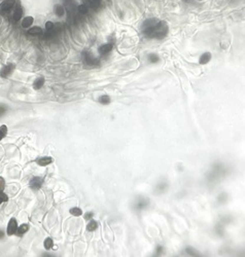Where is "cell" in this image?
<instances>
[{
	"instance_id": "obj_20",
	"label": "cell",
	"mask_w": 245,
	"mask_h": 257,
	"mask_svg": "<svg viewBox=\"0 0 245 257\" xmlns=\"http://www.w3.org/2000/svg\"><path fill=\"white\" fill-rule=\"evenodd\" d=\"M99 102L101 104H104V105H106V104H109L110 103V98H109V96H107V95L101 96V97L99 98Z\"/></svg>"
},
{
	"instance_id": "obj_6",
	"label": "cell",
	"mask_w": 245,
	"mask_h": 257,
	"mask_svg": "<svg viewBox=\"0 0 245 257\" xmlns=\"http://www.w3.org/2000/svg\"><path fill=\"white\" fill-rule=\"evenodd\" d=\"M14 70V64H8L6 66H4L1 70V76L3 77H7L8 75H10L12 73V71Z\"/></svg>"
},
{
	"instance_id": "obj_33",
	"label": "cell",
	"mask_w": 245,
	"mask_h": 257,
	"mask_svg": "<svg viewBox=\"0 0 245 257\" xmlns=\"http://www.w3.org/2000/svg\"><path fill=\"white\" fill-rule=\"evenodd\" d=\"M4 111H5V108H3V107H1V106H0V115H1Z\"/></svg>"
},
{
	"instance_id": "obj_26",
	"label": "cell",
	"mask_w": 245,
	"mask_h": 257,
	"mask_svg": "<svg viewBox=\"0 0 245 257\" xmlns=\"http://www.w3.org/2000/svg\"><path fill=\"white\" fill-rule=\"evenodd\" d=\"M186 252H188V253L190 254V255H192V256H199V253H198V252H197L195 249H193L192 247L188 248V249H186Z\"/></svg>"
},
{
	"instance_id": "obj_8",
	"label": "cell",
	"mask_w": 245,
	"mask_h": 257,
	"mask_svg": "<svg viewBox=\"0 0 245 257\" xmlns=\"http://www.w3.org/2000/svg\"><path fill=\"white\" fill-rule=\"evenodd\" d=\"M53 162V158L50 157V156H43V157H40L36 160V163L39 165L40 167H45V166H49L51 163Z\"/></svg>"
},
{
	"instance_id": "obj_27",
	"label": "cell",
	"mask_w": 245,
	"mask_h": 257,
	"mask_svg": "<svg viewBox=\"0 0 245 257\" xmlns=\"http://www.w3.org/2000/svg\"><path fill=\"white\" fill-rule=\"evenodd\" d=\"M54 27H55V25H54L53 22H47V24H45V29L47 31H52L54 29Z\"/></svg>"
},
{
	"instance_id": "obj_1",
	"label": "cell",
	"mask_w": 245,
	"mask_h": 257,
	"mask_svg": "<svg viewBox=\"0 0 245 257\" xmlns=\"http://www.w3.org/2000/svg\"><path fill=\"white\" fill-rule=\"evenodd\" d=\"M158 20L156 19H148L142 25V33L148 38H154V32Z\"/></svg>"
},
{
	"instance_id": "obj_21",
	"label": "cell",
	"mask_w": 245,
	"mask_h": 257,
	"mask_svg": "<svg viewBox=\"0 0 245 257\" xmlns=\"http://www.w3.org/2000/svg\"><path fill=\"white\" fill-rule=\"evenodd\" d=\"M167 188V183L165 182V181H162V182H160L158 185H157V189H158V191H160V193H163V191H165Z\"/></svg>"
},
{
	"instance_id": "obj_34",
	"label": "cell",
	"mask_w": 245,
	"mask_h": 257,
	"mask_svg": "<svg viewBox=\"0 0 245 257\" xmlns=\"http://www.w3.org/2000/svg\"><path fill=\"white\" fill-rule=\"evenodd\" d=\"M2 237H3V233H2V231H0V239H1Z\"/></svg>"
},
{
	"instance_id": "obj_10",
	"label": "cell",
	"mask_w": 245,
	"mask_h": 257,
	"mask_svg": "<svg viewBox=\"0 0 245 257\" xmlns=\"http://www.w3.org/2000/svg\"><path fill=\"white\" fill-rule=\"evenodd\" d=\"M83 55H85V58H83V59H85V61L87 62L89 65H92V66H93V65H97L98 63H99L98 60H96L95 58H94L92 55H90V54L85 53Z\"/></svg>"
},
{
	"instance_id": "obj_24",
	"label": "cell",
	"mask_w": 245,
	"mask_h": 257,
	"mask_svg": "<svg viewBox=\"0 0 245 257\" xmlns=\"http://www.w3.org/2000/svg\"><path fill=\"white\" fill-rule=\"evenodd\" d=\"M89 6L88 5H85V4H81V5H79L78 6V11L80 12V14H87L88 11H89Z\"/></svg>"
},
{
	"instance_id": "obj_3",
	"label": "cell",
	"mask_w": 245,
	"mask_h": 257,
	"mask_svg": "<svg viewBox=\"0 0 245 257\" xmlns=\"http://www.w3.org/2000/svg\"><path fill=\"white\" fill-rule=\"evenodd\" d=\"M16 4V0H4L1 4H0V14H6L10 11L14 5Z\"/></svg>"
},
{
	"instance_id": "obj_16",
	"label": "cell",
	"mask_w": 245,
	"mask_h": 257,
	"mask_svg": "<svg viewBox=\"0 0 245 257\" xmlns=\"http://www.w3.org/2000/svg\"><path fill=\"white\" fill-rule=\"evenodd\" d=\"M29 229V226L27 224H22L20 227H18V229H17V233H18V236H22L24 235L25 233H27V231Z\"/></svg>"
},
{
	"instance_id": "obj_28",
	"label": "cell",
	"mask_w": 245,
	"mask_h": 257,
	"mask_svg": "<svg viewBox=\"0 0 245 257\" xmlns=\"http://www.w3.org/2000/svg\"><path fill=\"white\" fill-rule=\"evenodd\" d=\"M4 187H5V181L2 177H0V191H3Z\"/></svg>"
},
{
	"instance_id": "obj_14",
	"label": "cell",
	"mask_w": 245,
	"mask_h": 257,
	"mask_svg": "<svg viewBox=\"0 0 245 257\" xmlns=\"http://www.w3.org/2000/svg\"><path fill=\"white\" fill-rule=\"evenodd\" d=\"M33 22H34V19L32 16H25V19L22 22V27L23 28H29L33 24Z\"/></svg>"
},
{
	"instance_id": "obj_19",
	"label": "cell",
	"mask_w": 245,
	"mask_h": 257,
	"mask_svg": "<svg viewBox=\"0 0 245 257\" xmlns=\"http://www.w3.org/2000/svg\"><path fill=\"white\" fill-rule=\"evenodd\" d=\"M43 246H45V248L47 250L52 249V248L54 247V242H53V240H52L51 238H47V239H45V243H43Z\"/></svg>"
},
{
	"instance_id": "obj_2",
	"label": "cell",
	"mask_w": 245,
	"mask_h": 257,
	"mask_svg": "<svg viewBox=\"0 0 245 257\" xmlns=\"http://www.w3.org/2000/svg\"><path fill=\"white\" fill-rule=\"evenodd\" d=\"M167 33H168V25H167V23L163 22V21H158L156 28H154V38L162 39L166 36Z\"/></svg>"
},
{
	"instance_id": "obj_17",
	"label": "cell",
	"mask_w": 245,
	"mask_h": 257,
	"mask_svg": "<svg viewBox=\"0 0 245 257\" xmlns=\"http://www.w3.org/2000/svg\"><path fill=\"white\" fill-rule=\"evenodd\" d=\"M98 227V223L95 220H90L89 224L87 225V229L89 231H96V228Z\"/></svg>"
},
{
	"instance_id": "obj_12",
	"label": "cell",
	"mask_w": 245,
	"mask_h": 257,
	"mask_svg": "<svg viewBox=\"0 0 245 257\" xmlns=\"http://www.w3.org/2000/svg\"><path fill=\"white\" fill-rule=\"evenodd\" d=\"M111 49H112V44L106 43V44H103L99 47V54L100 55H106V54L109 53Z\"/></svg>"
},
{
	"instance_id": "obj_22",
	"label": "cell",
	"mask_w": 245,
	"mask_h": 257,
	"mask_svg": "<svg viewBox=\"0 0 245 257\" xmlns=\"http://www.w3.org/2000/svg\"><path fill=\"white\" fill-rule=\"evenodd\" d=\"M70 214L73 215V216H80L81 214H83V211L80 210L79 208H72L70 209Z\"/></svg>"
},
{
	"instance_id": "obj_7",
	"label": "cell",
	"mask_w": 245,
	"mask_h": 257,
	"mask_svg": "<svg viewBox=\"0 0 245 257\" xmlns=\"http://www.w3.org/2000/svg\"><path fill=\"white\" fill-rule=\"evenodd\" d=\"M147 206H148L147 200H145V198H140L139 200H138V202L135 204L134 208H135L136 210H142V209L146 208Z\"/></svg>"
},
{
	"instance_id": "obj_4",
	"label": "cell",
	"mask_w": 245,
	"mask_h": 257,
	"mask_svg": "<svg viewBox=\"0 0 245 257\" xmlns=\"http://www.w3.org/2000/svg\"><path fill=\"white\" fill-rule=\"evenodd\" d=\"M17 229H18V222L14 218H11L8 222L7 225V235L8 236H12L17 233Z\"/></svg>"
},
{
	"instance_id": "obj_13",
	"label": "cell",
	"mask_w": 245,
	"mask_h": 257,
	"mask_svg": "<svg viewBox=\"0 0 245 257\" xmlns=\"http://www.w3.org/2000/svg\"><path fill=\"white\" fill-rule=\"evenodd\" d=\"M45 84V78L43 77H38L36 80L33 82V89H40Z\"/></svg>"
},
{
	"instance_id": "obj_5",
	"label": "cell",
	"mask_w": 245,
	"mask_h": 257,
	"mask_svg": "<svg viewBox=\"0 0 245 257\" xmlns=\"http://www.w3.org/2000/svg\"><path fill=\"white\" fill-rule=\"evenodd\" d=\"M42 183H43L42 178H40V177H34V178L31 179L30 186L31 188L33 189H39L41 187V185H42Z\"/></svg>"
},
{
	"instance_id": "obj_9",
	"label": "cell",
	"mask_w": 245,
	"mask_h": 257,
	"mask_svg": "<svg viewBox=\"0 0 245 257\" xmlns=\"http://www.w3.org/2000/svg\"><path fill=\"white\" fill-rule=\"evenodd\" d=\"M22 16H23V9H22V7H21L20 5L17 6V8L14 9V14H12V19H14V22H18V21L21 20Z\"/></svg>"
},
{
	"instance_id": "obj_30",
	"label": "cell",
	"mask_w": 245,
	"mask_h": 257,
	"mask_svg": "<svg viewBox=\"0 0 245 257\" xmlns=\"http://www.w3.org/2000/svg\"><path fill=\"white\" fill-rule=\"evenodd\" d=\"M92 217H93V213H92V212L85 213V220H91Z\"/></svg>"
},
{
	"instance_id": "obj_35",
	"label": "cell",
	"mask_w": 245,
	"mask_h": 257,
	"mask_svg": "<svg viewBox=\"0 0 245 257\" xmlns=\"http://www.w3.org/2000/svg\"><path fill=\"white\" fill-rule=\"evenodd\" d=\"M1 203H3V202H2V200H0V204H1Z\"/></svg>"
},
{
	"instance_id": "obj_11",
	"label": "cell",
	"mask_w": 245,
	"mask_h": 257,
	"mask_svg": "<svg viewBox=\"0 0 245 257\" xmlns=\"http://www.w3.org/2000/svg\"><path fill=\"white\" fill-rule=\"evenodd\" d=\"M211 58H212V56H211L210 53H204L200 57L199 62H200L201 65H206L207 63H209V61L211 60Z\"/></svg>"
},
{
	"instance_id": "obj_29",
	"label": "cell",
	"mask_w": 245,
	"mask_h": 257,
	"mask_svg": "<svg viewBox=\"0 0 245 257\" xmlns=\"http://www.w3.org/2000/svg\"><path fill=\"white\" fill-rule=\"evenodd\" d=\"M0 200H1L2 202H6V200H8L7 195H6L5 193H3V191H0Z\"/></svg>"
},
{
	"instance_id": "obj_15",
	"label": "cell",
	"mask_w": 245,
	"mask_h": 257,
	"mask_svg": "<svg viewBox=\"0 0 245 257\" xmlns=\"http://www.w3.org/2000/svg\"><path fill=\"white\" fill-rule=\"evenodd\" d=\"M54 11H55V14H57V16H62L63 14H65V8L63 7L62 5H60V4H57V5H55V8H54Z\"/></svg>"
},
{
	"instance_id": "obj_18",
	"label": "cell",
	"mask_w": 245,
	"mask_h": 257,
	"mask_svg": "<svg viewBox=\"0 0 245 257\" xmlns=\"http://www.w3.org/2000/svg\"><path fill=\"white\" fill-rule=\"evenodd\" d=\"M42 33V30H41V28H39V27H33V28H31L30 30H29V34L30 35H33V36H36V35H39Z\"/></svg>"
},
{
	"instance_id": "obj_25",
	"label": "cell",
	"mask_w": 245,
	"mask_h": 257,
	"mask_svg": "<svg viewBox=\"0 0 245 257\" xmlns=\"http://www.w3.org/2000/svg\"><path fill=\"white\" fill-rule=\"evenodd\" d=\"M148 61H149L150 63H157V62H159V57L156 54H150V55L148 56Z\"/></svg>"
},
{
	"instance_id": "obj_32",
	"label": "cell",
	"mask_w": 245,
	"mask_h": 257,
	"mask_svg": "<svg viewBox=\"0 0 245 257\" xmlns=\"http://www.w3.org/2000/svg\"><path fill=\"white\" fill-rule=\"evenodd\" d=\"M162 252H163V247L162 246H159V247L157 248V255H160Z\"/></svg>"
},
{
	"instance_id": "obj_23",
	"label": "cell",
	"mask_w": 245,
	"mask_h": 257,
	"mask_svg": "<svg viewBox=\"0 0 245 257\" xmlns=\"http://www.w3.org/2000/svg\"><path fill=\"white\" fill-rule=\"evenodd\" d=\"M7 134V128L6 126H1L0 127V140H2Z\"/></svg>"
},
{
	"instance_id": "obj_31",
	"label": "cell",
	"mask_w": 245,
	"mask_h": 257,
	"mask_svg": "<svg viewBox=\"0 0 245 257\" xmlns=\"http://www.w3.org/2000/svg\"><path fill=\"white\" fill-rule=\"evenodd\" d=\"M101 2V0H91V6H94V7H96V6L98 5V4Z\"/></svg>"
}]
</instances>
